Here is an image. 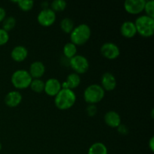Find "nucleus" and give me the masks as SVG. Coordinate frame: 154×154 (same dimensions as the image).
I'll return each instance as SVG.
<instances>
[{
    "label": "nucleus",
    "instance_id": "nucleus-1",
    "mask_svg": "<svg viewBox=\"0 0 154 154\" xmlns=\"http://www.w3.org/2000/svg\"><path fill=\"white\" fill-rule=\"evenodd\" d=\"M76 102V95L72 90L61 89L55 96L54 102L57 108L60 110H67L72 108Z\"/></svg>",
    "mask_w": 154,
    "mask_h": 154
},
{
    "label": "nucleus",
    "instance_id": "nucleus-2",
    "mask_svg": "<svg viewBox=\"0 0 154 154\" xmlns=\"http://www.w3.org/2000/svg\"><path fill=\"white\" fill-rule=\"evenodd\" d=\"M91 35L90 27L86 23H81L73 29L70 33L71 42L75 45H84Z\"/></svg>",
    "mask_w": 154,
    "mask_h": 154
},
{
    "label": "nucleus",
    "instance_id": "nucleus-3",
    "mask_svg": "<svg viewBox=\"0 0 154 154\" xmlns=\"http://www.w3.org/2000/svg\"><path fill=\"white\" fill-rule=\"evenodd\" d=\"M137 32L143 37H150L154 33V18L147 15L138 17L135 22Z\"/></svg>",
    "mask_w": 154,
    "mask_h": 154
},
{
    "label": "nucleus",
    "instance_id": "nucleus-4",
    "mask_svg": "<svg viewBox=\"0 0 154 154\" xmlns=\"http://www.w3.org/2000/svg\"><path fill=\"white\" fill-rule=\"evenodd\" d=\"M105 96V90L101 87V85L97 84H90L85 89L84 92V100L88 104L98 103Z\"/></svg>",
    "mask_w": 154,
    "mask_h": 154
},
{
    "label": "nucleus",
    "instance_id": "nucleus-5",
    "mask_svg": "<svg viewBox=\"0 0 154 154\" xmlns=\"http://www.w3.org/2000/svg\"><path fill=\"white\" fill-rule=\"evenodd\" d=\"M11 81L14 87L16 88L25 89L29 87L32 78L28 71L25 69H18L12 74Z\"/></svg>",
    "mask_w": 154,
    "mask_h": 154
},
{
    "label": "nucleus",
    "instance_id": "nucleus-6",
    "mask_svg": "<svg viewBox=\"0 0 154 154\" xmlns=\"http://www.w3.org/2000/svg\"><path fill=\"white\" fill-rule=\"evenodd\" d=\"M69 65L77 74L86 73L90 67L88 60L84 56L78 54L69 60Z\"/></svg>",
    "mask_w": 154,
    "mask_h": 154
},
{
    "label": "nucleus",
    "instance_id": "nucleus-7",
    "mask_svg": "<svg viewBox=\"0 0 154 154\" xmlns=\"http://www.w3.org/2000/svg\"><path fill=\"white\" fill-rule=\"evenodd\" d=\"M56 12L51 8H48L46 9H42L38 14V22L44 26H50L54 23L56 20Z\"/></svg>",
    "mask_w": 154,
    "mask_h": 154
},
{
    "label": "nucleus",
    "instance_id": "nucleus-8",
    "mask_svg": "<svg viewBox=\"0 0 154 154\" xmlns=\"http://www.w3.org/2000/svg\"><path fill=\"white\" fill-rule=\"evenodd\" d=\"M101 53L107 59L114 60L120 55V48L113 42H106L101 47Z\"/></svg>",
    "mask_w": 154,
    "mask_h": 154
},
{
    "label": "nucleus",
    "instance_id": "nucleus-9",
    "mask_svg": "<svg viewBox=\"0 0 154 154\" xmlns=\"http://www.w3.org/2000/svg\"><path fill=\"white\" fill-rule=\"evenodd\" d=\"M145 0H126L124 2L125 10L129 14H137L144 11Z\"/></svg>",
    "mask_w": 154,
    "mask_h": 154
},
{
    "label": "nucleus",
    "instance_id": "nucleus-10",
    "mask_svg": "<svg viewBox=\"0 0 154 154\" xmlns=\"http://www.w3.org/2000/svg\"><path fill=\"white\" fill-rule=\"evenodd\" d=\"M62 85L57 78H49L45 82V90L44 91L51 96H55L61 90Z\"/></svg>",
    "mask_w": 154,
    "mask_h": 154
},
{
    "label": "nucleus",
    "instance_id": "nucleus-11",
    "mask_svg": "<svg viewBox=\"0 0 154 154\" xmlns=\"http://www.w3.org/2000/svg\"><path fill=\"white\" fill-rule=\"evenodd\" d=\"M101 87L106 91H112L117 86V80L112 73L109 72H105L101 78Z\"/></svg>",
    "mask_w": 154,
    "mask_h": 154
},
{
    "label": "nucleus",
    "instance_id": "nucleus-12",
    "mask_svg": "<svg viewBox=\"0 0 154 154\" xmlns=\"http://www.w3.org/2000/svg\"><path fill=\"white\" fill-rule=\"evenodd\" d=\"M22 95L19 91H11L6 94L5 97V103L11 108L17 107L18 105H20L22 101Z\"/></svg>",
    "mask_w": 154,
    "mask_h": 154
},
{
    "label": "nucleus",
    "instance_id": "nucleus-13",
    "mask_svg": "<svg viewBox=\"0 0 154 154\" xmlns=\"http://www.w3.org/2000/svg\"><path fill=\"white\" fill-rule=\"evenodd\" d=\"M105 123L110 127L117 128L121 124V118L120 114L114 111H110L104 116Z\"/></svg>",
    "mask_w": 154,
    "mask_h": 154
},
{
    "label": "nucleus",
    "instance_id": "nucleus-14",
    "mask_svg": "<svg viewBox=\"0 0 154 154\" xmlns=\"http://www.w3.org/2000/svg\"><path fill=\"white\" fill-rule=\"evenodd\" d=\"M81 84V78L79 75L75 72L69 74L67 76L66 81L61 84L62 88L63 89H69V90H73L76 88Z\"/></svg>",
    "mask_w": 154,
    "mask_h": 154
},
{
    "label": "nucleus",
    "instance_id": "nucleus-15",
    "mask_svg": "<svg viewBox=\"0 0 154 154\" xmlns=\"http://www.w3.org/2000/svg\"><path fill=\"white\" fill-rule=\"evenodd\" d=\"M120 32L122 35L126 38H133L137 33L135 23L129 20L123 22L120 26Z\"/></svg>",
    "mask_w": 154,
    "mask_h": 154
},
{
    "label": "nucleus",
    "instance_id": "nucleus-16",
    "mask_svg": "<svg viewBox=\"0 0 154 154\" xmlns=\"http://www.w3.org/2000/svg\"><path fill=\"white\" fill-rule=\"evenodd\" d=\"M11 56L14 61L22 62L28 57V50L23 45H17L12 49Z\"/></svg>",
    "mask_w": 154,
    "mask_h": 154
},
{
    "label": "nucleus",
    "instance_id": "nucleus-17",
    "mask_svg": "<svg viewBox=\"0 0 154 154\" xmlns=\"http://www.w3.org/2000/svg\"><path fill=\"white\" fill-rule=\"evenodd\" d=\"M29 72L32 78H40L45 74V66L42 62L35 61L30 65Z\"/></svg>",
    "mask_w": 154,
    "mask_h": 154
},
{
    "label": "nucleus",
    "instance_id": "nucleus-18",
    "mask_svg": "<svg viewBox=\"0 0 154 154\" xmlns=\"http://www.w3.org/2000/svg\"><path fill=\"white\" fill-rule=\"evenodd\" d=\"M88 154H108V149L103 143L96 142L90 147Z\"/></svg>",
    "mask_w": 154,
    "mask_h": 154
},
{
    "label": "nucleus",
    "instance_id": "nucleus-19",
    "mask_svg": "<svg viewBox=\"0 0 154 154\" xmlns=\"http://www.w3.org/2000/svg\"><path fill=\"white\" fill-rule=\"evenodd\" d=\"M63 54L66 58L70 60L77 54V46L72 42H68L63 47Z\"/></svg>",
    "mask_w": 154,
    "mask_h": 154
},
{
    "label": "nucleus",
    "instance_id": "nucleus-20",
    "mask_svg": "<svg viewBox=\"0 0 154 154\" xmlns=\"http://www.w3.org/2000/svg\"><path fill=\"white\" fill-rule=\"evenodd\" d=\"M60 27L66 33H71L75 28V23L71 18L65 17L60 22Z\"/></svg>",
    "mask_w": 154,
    "mask_h": 154
},
{
    "label": "nucleus",
    "instance_id": "nucleus-21",
    "mask_svg": "<svg viewBox=\"0 0 154 154\" xmlns=\"http://www.w3.org/2000/svg\"><path fill=\"white\" fill-rule=\"evenodd\" d=\"M16 22L17 21L14 17H5V18L2 21V29L8 32L9 31L14 28V26H16Z\"/></svg>",
    "mask_w": 154,
    "mask_h": 154
},
{
    "label": "nucleus",
    "instance_id": "nucleus-22",
    "mask_svg": "<svg viewBox=\"0 0 154 154\" xmlns=\"http://www.w3.org/2000/svg\"><path fill=\"white\" fill-rule=\"evenodd\" d=\"M29 87L34 92L42 93L45 90V82L40 78H35L32 79Z\"/></svg>",
    "mask_w": 154,
    "mask_h": 154
},
{
    "label": "nucleus",
    "instance_id": "nucleus-23",
    "mask_svg": "<svg viewBox=\"0 0 154 154\" xmlns=\"http://www.w3.org/2000/svg\"><path fill=\"white\" fill-rule=\"evenodd\" d=\"M67 6V2L65 0H54L51 3V8L56 11H62Z\"/></svg>",
    "mask_w": 154,
    "mask_h": 154
},
{
    "label": "nucleus",
    "instance_id": "nucleus-24",
    "mask_svg": "<svg viewBox=\"0 0 154 154\" xmlns=\"http://www.w3.org/2000/svg\"><path fill=\"white\" fill-rule=\"evenodd\" d=\"M17 2L20 8L22 9L23 11H25L31 10L34 5V2L32 0H20Z\"/></svg>",
    "mask_w": 154,
    "mask_h": 154
},
{
    "label": "nucleus",
    "instance_id": "nucleus-25",
    "mask_svg": "<svg viewBox=\"0 0 154 154\" xmlns=\"http://www.w3.org/2000/svg\"><path fill=\"white\" fill-rule=\"evenodd\" d=\"M144 10L146 11L147 16L154 18V1L153 0H149L145 2Z\"/></svg>",
    "mask_w": 154,
    "mask_h": 154
},
{
    "label": "nucleus",
    "instance_id": "nucleus-26",
    "mask_svg": "<svg viewBox=\"0 0 154 154\" xmlns=\"http://www.w3.org/2000/svg\"><path fill=\"white\" fill-rule=\"evenodd\" d=\"M9 40V34L7 31L3 29L2 28H0V46L4 45L8 42Z\"/></svg>",
    "mask_w": 154,
    "mask_h": 154
},
{
    "label": "nucleus",
    "instance_id": "nucleus-27",
    "mask_svg": "<svg viewBox=\"0 0 154 154\" xmlns=\"http://www.w3.org/2000/svg\"><path fill=\"white\" fill-rule=\"evenodd\" d=\"M86 111H87V115L90 116V117H93V116L96 115V113H97V108H96V105H93V104H89L88 106L87 107Z\"/></svg>",
    "mask_w": 154,
    "mask_h": 154
},
{
    "label": "nucleus",
    "instance_id": "nucleus-28",
    "mask_svg": "<svg viewBox=\"0 0 154 154\" xmlns=\"http://www.w3.org/2000/svg\"><path fill=\"white\" fill-rule=\"evenodd\" d=\"M117 131L120 134L123 135H127L128 132H129V129H128L127 126L126 125H123V124H120V126L117 127Z\"/></svg>",
    "mask_w": 154,
    "mask_h": 154
},
{
    "label": "nucleus",
    "instance_id": "nucleus-29",
    "mask_svg": "<svg viewBox=\"0 0 154 154\" xmlns=\"http://www.w3.org/2000/svg\"><path fill=\"white\" fill-rule=\"evenodd\" d=\"M6 17V11L5 10L4 8L0 7V23L2 22L3 20Z\"/></svg>",
    "mask_w": 154,
    "mask_h": 154
},
{
    "label": "nucleus",
    "instance_id": "nucleus-30",
    "mask_svg": "<svg viewBox=\"0 0 154 154\" xmlns=\"http://www.w3.org/2000/svg\"><path fill=\"white\" fill-rule=\"evenodd\" d=\"M149 147H150V150L152 152H153L154 150V137L152 136L150 138V141H149Z\"/></svg>",
    "mask_w": 154,
    "mask_h": 154
},
{
    "label": "nucleus",
    "instance_id": "nucleus-31",
    "mask_svg": "<svg viewBox=\"0 0 154 154\" xmlns=\"http://www.w3.org/2000/svg\"><path fill=\"white\" fill-rule=\"evenodd\" d=\"M42 7L43 8V9L48 8V7H49V3L48 2H42Z\"/></svg>",
    "mask_w": 154,
    "mask_h": 154
},
{
    "label": "nucleus",
    "instance_id": "nucleus-32",
    "mask_svg": "<svg viewBox=\"0 0 154 154\" xmlns=\"http://www.w3.org/2000/svg\"><path fill=\"white\" fill-rule=\"evenodd\" d=\"M1 150H2V144L1 142H0V151H1Z\"/></svg>",
    "mask_w": 154,
    "mask_h": 154
}]
</instances>
